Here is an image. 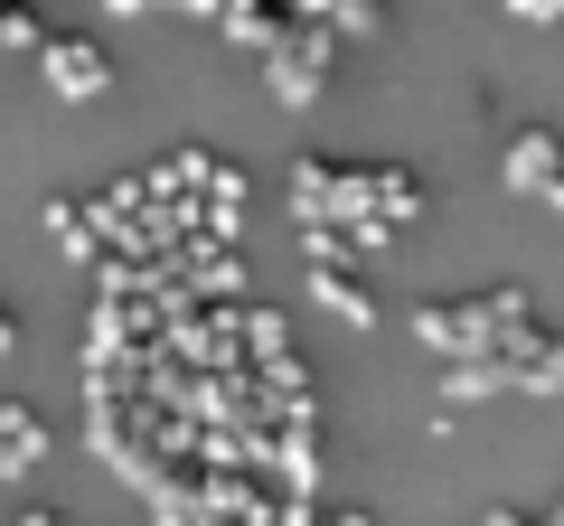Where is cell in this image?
I'll use <instances>...</instances> for the list:
<instances>
[{
	"label": "cell",
	"mask_w": 564,
	"mask_h": 526,
	"mask_svg": "<svg viewBox=\"0 0 564 526\" xmlns=\"http://www.w3.org/2000/svg\"><path fill=\"white\" fill-rule=\"evenodd\" d=\"M47 76H57V85H76V95H95V85H104V66H95V47H76V39H66L57 57H47Z\"/></svg>",
	"instance_id": "obj_1"
},
{
	"label": "cell",
	"mask_w": 564,
	"mask_h": 526,
	"mask_svg": "<svg viewBox=\"0 0 564 526\" xmlns=\"http://www.w3.org/2000/svg\"><path fill=\"white\" fill-rule=\"evenodd\" d=\"M29 526H47V517H29Z\"/></svg>",
	"instance_id": "obj_2"
}]
</instances>
